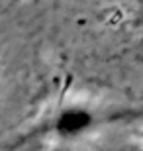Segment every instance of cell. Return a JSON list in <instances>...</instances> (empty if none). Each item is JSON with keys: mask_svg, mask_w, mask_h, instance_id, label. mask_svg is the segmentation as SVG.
I'll use <instances>...</instances> for the list:
<instances>
[{"mask_svg": "<svg viewBox=\"0 0 143 151\" xmlns=\"http://www.w3.org/2000/svg\"><path fill=\"white\" fill-rule=\"evenodd\" d=\"M102 124L100 116L94 108L83 106V104H71L61 108L51 122V132L63 141H73L84 137Z\"/></svg>", "mask_w": 143, "mask_h": 151, "instance_id": "obj_1", "label": "cell"}, {"mask_svg": "<svg viewBox=\"0 0 143 151\" xmlns=\"http://www.w3.org/2000/svg\"><path fill=\"white\" fill-rule=\"evenodd\" d=\"M139 151H143V141H141V147H139Z\"/></svg>", "mask_w": 143, "mask_h": 151, "instance_id": "obj_2", "label": "cell"}]
</instances>
